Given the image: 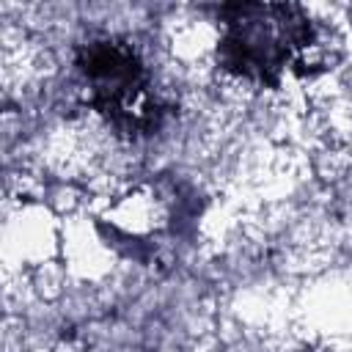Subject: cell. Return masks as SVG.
Wrapping results in <instances>:
<instances>
[{"mask_svg": "<svg viewBox=\"0 0 352 352\" xmlns=\"http://www.w3.org/2000/svg\"><path fill=\"white\" fill-rule=\"evenodd\" d=\"M223 14L217 60L239 80L275 88L280 69L316 41L314 25L297 6H228Z\"/></svg>", "mask_w": 352, "mask_h": 352, "instance_id": "1", "label": "cell"}]
</instances>
